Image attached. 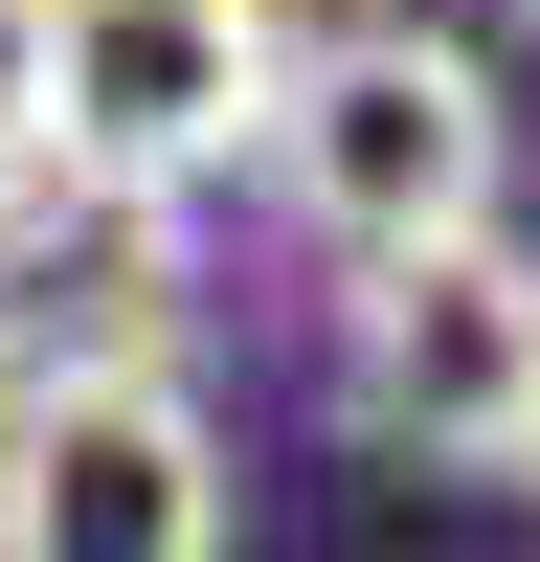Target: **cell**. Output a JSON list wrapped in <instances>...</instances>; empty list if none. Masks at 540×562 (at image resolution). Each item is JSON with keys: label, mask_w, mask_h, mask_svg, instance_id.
Here are the masks:
<instances>
[{"label": "cell", "mask_w": 540, "mask_h": 562, "mask_svg": "<svg viewBox=\"0 0 540 562\" xmlns=\"http://www.w3.org/2000/svg\"><path fill=\"white\" fill-rule=\"evenodd\" d=\"M248 158H270V203H293L315 270L518 203V113H495V68H473L450 23H338V45H293V90H270Z\"/></svg>", "instance_id": "1"}, {"label": "cell", "mask_w": 540, "mask_h": 562, "mask_svg": "<svg viewBox=\"0 0 540 562\" xmlns=\"http://www.w3.org/2000/svg\"><path fill=\"white\" fill-rule=\"evenodd\" d=\"M518 68H540V0H518Z\"/></svg>", "instance_id": "7"}, {"label": "cell", "mask_w": 540, "mask_h": 562, "mask_svg": "<svg viewBox=\"0 0 540 562\" xmlns=\"http://www.w3.org/2000/svg\"><path fill=\"white\" fill-rule=\"evenodd\" d=\"M180 203L203 180H135V158H0V383L180 338V293H203V225Z\"/></svg>", "instance_id": "4"}, {"label": "cell", "mask_w": 540, "mask_h": 562, "mask_svg": "<svg viewBox=\"0 0 540 562\" xmlns=\"http://www.w3.org/2000/svg\"><path fill=\"white\" fill-rule=\"evenodd\" d=\"M0 158H68V23L0 0Z\"/></svg>", "instance_id": "6"}, {"label": "cell", "mask_w": 540, "mask_h": 562, "mask_svg": "<svg viewBox=\"0 0 540 562\" xmlns=\"http://www.w3.org/2000/svg\"><path fill=\"white\" fill-rule=\"evenodd\" d=\"M0 540L23 562H225L248 540V473H225L203 383H180L158 338L23 360V383H0Z\"/></svg>", "instance_id": "3"}, {"label": "cell", "mask_w": 540, "mask_h": 562, "mask_svg": "<svg viewBox=\"0 0 540 562\" xmlns=\"http://www.w3.org/2000/svg\"><path fill=\"white\" fill-rule=\"evenodd\" d=\"M45 23H68V158L135 180H248L293 90V0H45Z\"/></svg>", "instance_id": "5"}, {"label": "cell", "mask_w": 540, "mask_h": 562, "mask_svg": "<svg viewBox=\"0 0 540 562\" xmlns=\"http://www.w3.org/2000/svg\"><path fill=\"white\" fill-rule=\"evenodd\" d=\"M338 428L405 473H518L540 495V248L518 225H428V248L338 270Z\"/></svg>", "instance_id": "2"}]
</instances>
